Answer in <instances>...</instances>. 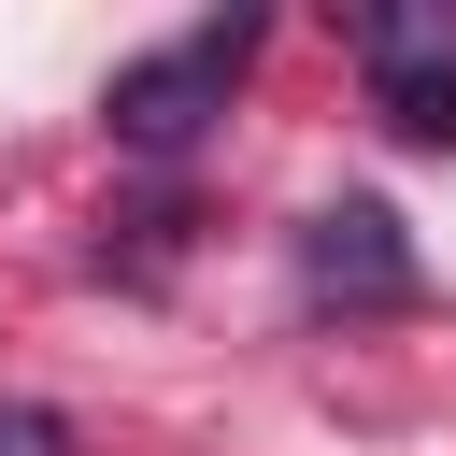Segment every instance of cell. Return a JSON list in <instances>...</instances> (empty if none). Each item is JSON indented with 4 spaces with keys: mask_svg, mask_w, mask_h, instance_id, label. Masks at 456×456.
<instances>
[{
    "mask_svg": "<svg viewBox=\"0 0 456 456\" xmlns=\"http://www.w3.org/2000/svg\"><path fill=\"white\" fill-rule=\"evenodd\" d=\"M256 14H200L185 43H157V57H128L114 86H100V128H114V157H185L214 114H228V86L256 71Z\"/></svg>",
    "mask_w": 456,
    "mask_h": 456,
    "instance_id": "1",
    "label": "cell"
},
{
    "mask_svg": "<svg viewBox=\"0 0 456 456\" xmlns=\"http://www.w3.org/2000/svg\"><path fill=\"white\" fill-rule=\"evenodd\" d=\"M370 114L428 157H456V71H370Z\"/></svg>",
    "mask_w": 456,
    "mask_h": 456,
    "instance_id": "3",
    "label": "cell"
},
{
    "mask_svg": "<svg viewBox=\"0 0 456 456\" xmlns=\"http://www.w3.org/2000/svg\"><path fill=\"white\" fill-rule=\"evenodd\" d=\"M0 456H86L57 399H0Z\"/></svg>",
    "mask_w": 456,
    "mask_h": 456,
    "instance_id": "4",
    "label": "cell"
},
{
    "mask_svg": "<svg viewBox=\"0 0 456 456\" xmlns=\"http://www.w3.org/2000/svg\"><path fill=\"white\" fill-rule=\"evenodd\" d=\"M299 285L342 299V314H399V299H413V242H399V214H385V200H328V214L299 228Z\"/></svg>",
    "mask_w": 456,
    "mask_h": 456,
    "instance_id": "2",
    "label": "cell"
}]
</instances>
